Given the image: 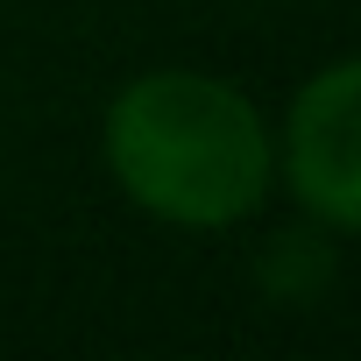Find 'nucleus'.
Here are the masks:
<instances>
[{
	"mask_svg": "<svg viewBox=\"0 0 361 361\" xmlns=\"http://www.w3.org/2000/svg\"><path fill=\"white\" fill-rule=\"evenodd\" d=\"M99 163L114 192L177 234H227L276 192L269 114L220 71L156 64L114 85L99 114Z\"/></svg>",
	"mask_w": 361,
	"mask_h": 361,
	"instance_id": "nucleus-1",
	"label": "nucleus"
},
{
	"mask_svg": "<svg viewBox=\"0 0 361 361\" xmlns=\"http://www.w3.org/2000/svg\"><path fill=\"white\" fill-rule=\"evenodd\" d=\"M276 142V185L298 199V213L347 241L361 227V57H333L319 64L283 121H269Z\"/></svg>",
	"mask_w": 361,
	"mask_h": 361,
	"instance_id": "nucleus-2",
	"label": "nucleus"
}]
</instances>
